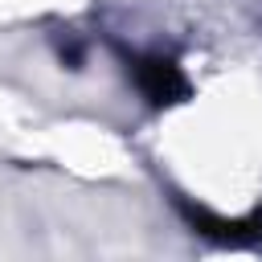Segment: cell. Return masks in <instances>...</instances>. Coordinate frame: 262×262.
Returning <instances> with one entry per match:
<instances>
[{
	"mask_svg": "<svg viewBox=\"0 0 262 262\" xmlns=\"http://www.w3.org/2000/svg\"><path fill=\"white\" fill-rule=\"evenodd\" d=\"M127 78L135 82L143 102L156 106V111H168V106H180V102L192 98V86H188L184 70L176 66V57H164V53H131L127 57Z\"/></svg>",
	"mask_w": 262,
	"mask_h": 262,
	"instance_id": "obj_1",
	"label": "cell"
},
{
	"mask_svg": "<svg viewBox=\"0 0 262 262\" xmlns=\"http://www.w3.org/2000/svg\"><path fill=\"white\" fill-rule=\"evenodd\" d=\"M176 209L184 213L192 233H201L217 246H254V242H262V205L250 217H233V221H225V217H217V213H209V209H201L184 196H176Z\"/></svg>",
	"mask_w": 262,
	"mask_h": 262,
	"instance_id": "obj_2",
	"label": "cell"
}]
</instances>
